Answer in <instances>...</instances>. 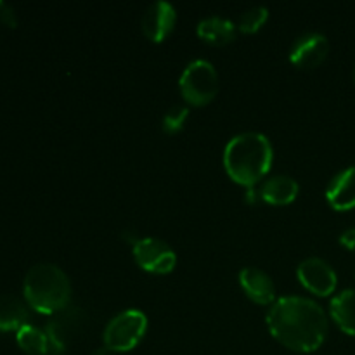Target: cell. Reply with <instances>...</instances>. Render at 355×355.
<instances>
[{
	"mask_svg": "<svg viewBox=\"0 0 355 355\" xmlns=\"http://www.w3.org/2000/svg\"><path fill=\"white\" fill-rule=\"evenodd\" d=\"M270 335L286 349L311 354L321 349L328 336V315L318 302L304 297H281L267 312Z\"/></svg>",
	"mask_w": 355,
	"mask_h": 355,
	"instance_id": "obj_1",
	"label": "cell"
},
{
	"mask_svg": "<svg viewBox=\"0 0 355 355\" xmlns=\"http://www.w3.org/2000/svg\"><path fill=\"white\" fill-rule=\"evenodd\" d=\"M274 153L269 139L259 132L234 135L224 149V168L239 186L255 187L272 166Z\"/></svg>",
	"mask_w": 355,
	"mask_h": 355,
	"instance_id": "obj_2",
	"label": "cell"
},
{
	"mask_svg": "<svg viewBox=\"0 0 355 355\" xmlns=\"http://www.w3.org/2000/svg\"><path fill=\"white\" fill-rule=\"evenodd\" d=\"M23 293L38 314L55 315L69 307L71 283L64 270L54 263H37L24 276Z\"/></svg>",
	"mask_w": 355,
	"mask_h": 355,
	"instance_id": "obj_3",
	"label": "cell"
},
{
	"mask_svg": "<svg viewBox=\"0 0 355 355\" xmlns=\"http://www.w3.org/2000/svg\"><path fill=\"white\" fill-rule=\"evenodd\" d=\"M179 89L184 101L191 106H205L218 94V73L210 61L196 59L184 68L179 78Z\"/></svg>",
	"mask_w": 355,
	"mask_h": 355,
	"instance_id": "obj_4",
	"label": "cell"
},
{
	"mask_svg": "<svg viewBox=\"0 0 355 355\" xmlns=\"http://www.w3.org/2000/svg\"><path fill=\"white\" fill-rule=\"evenodd\" d=\"M148 329V318L141 311L120 312L107 322L103 342L110 352H130L142 342Z\"/></svg>",
	"mask_w": 355,
	"mask_h": 355,
	"instance_id": "obj_5",
	"label": "cell"
},
{
	"mask_svg": "<svg viewBox=\"0 0 355 355\" xmlns=\"http://www.w3.org/2000/svg\"><path fill=\"white\" fill-rule=\"evenodd\" d=\"M132 253L137 266L146 272L168 274L175 269V252L158 238H141L132 246Z\"/></svg>",
	"mask_w": 355,
	"mask_h": 355,
	"instance_id": "obj_6",
	"label": "cell"
},
{
	"mask_svg": "<svg viewBox=\"0 0 355 355\" xmlns=\"http://www.w3.org/2000/svg\"><path fill=\"white\" fill-rule=\"evenodd\" d=\"M297 276L302 286L318 297H329L338 284L335 269L326 260L318 259V257H311L300 262Z\"/></svg>",
	"mask_w": 355,
	"mask_h": 355,
	"instance_id": "obj_7",
	"label": "cell"
},
{
	"mask_svg": "<svg viewBox=\"0 0 355 355\" xmlns=\"http://www.w3.org/2000/svg\"><path fill=\"white\" fill-rule=\"evenodd\" d=\"M58 318L52 319L47 324V338H49V355H61L71 342L73 336L78 333L82 326L83 312L80 309L68 307L62 312L55 314Z\"/></svg>",
	"mask_w": 355,
	"mask_h": 355,
	"instance_id": "obj_8",
	"label": "cell"
},
{
	"mask_svg": "<svg viewBox=\"0 0 355 355\" xmlns=\"http://www.w3.org/2000/svg\"><path fill=\"white\" fill-rule=\"evenodd\" d=\"M177 23L175 7L168 2H155L144 10L141 19L142 33L146 38L155 44L165 40L173 31V26Z\"/></svg>",
	"mask_w": 355,
	"mask_h": 355,
	"instance_id": "obj_9",
	"label": "cell"
},
{
	"mask_svg": "<svg viewBox=\"0 0 355 355\" xmlns=\"http://www.w3.org/2000/svg\"><path fill=\"white\" fill-rule=\"evenodd\" d=\"M329 54V42L322 33H307L297 38L290 51V61L297 68L311 69L321 64Z\"/></svg>",
	"mask_w": 355,
	"mask_h": 355,
	"instance_id": "obj_10",
	"label": "cell"
},
{
	"mask_svg": "<svg viewBox=\"0 0 355 355\" xmlns=\"http://www.w3.org/2000/svg\"><path fill=\"white\" fill-rule=\"evenodd\" d=\"M239 284L246 297L259 305H272L276 300V286L269 274L257 267H245L239 272Z\"/></svg>",
	"mask_w": 355,
	"mask_h": 355,
	"instance_id": "obj_11",
	"label": "cell"
},
{
	"mask_svg": "<svg viewBox=\"0 0 355 355\" xmlns=\"http://www.w3.org/2000/svg\"><path fill=\"white\" fill-rule=\"evenodd\" d=\"M326 201L336 211L355 208V166L342 170L326 187Z\"/></svg>",
	"mask_w": 355,
	"mask_h": 355,
	"instance_id": "obj_12",
	"label": "cell"
},
{
	"mask_svg": "<svg viewBox=\"0 0 355 355\" xmlns=\"http://www.w3.org/2000/svg\"><path fill=\"white\" fill-rule=\"evenodd\" d=\"M298 182L288 175H274L267 179L259 189L260 200L274 207H284L297 200Z\"/></svg>",
	"mask_w": 355,
	"mask_h": 355,
	"instance_id": "obj_13",
	"label": "cell"
},
{
	"mask_svg": "<svg viewBox=\"0 0 355 355\" xmlns=\"http://www.w3.org/2000/svg\"><path fill=\"white\" fill-rule=\"evenodd\" d=\"M198 37L210 45H227L231 44L238 33V24L222 16L205 17L198 23Z\"/></svg>",
	"mask_w": 355,
	"mask_h": 355,
	"instance_id": "obj_14",
	"label": "cell"
},
{
	"mask_svg": "<svg viewBox=\"0 0 355 355\" xmlns=\"http://www.w3.org/2000/svg\"><path fill=\"white\" fill-rule=\"evenodd\" d=\"M329 314L345 335L355 336V290H343L335 295L329 304Z\"/></svg>",
	"mask_w": 355,
	"mask_h": 355,
	"instance_id": "obj_15",
	"label": "cell"
},
{
	"mask_svg": "<svg viewBox=\"0 0 355 355\" xmlns=\"http://www.w3.org/2000/svg\"><path fill=\"white\" fill-rule=\"evenodd\" d=\"M28 324V311L19 298L0 295V331H19Z\"/></svg>",
	"mask_w": 355,
	"mask_h": 355,
	"instance_id": "obj_16",
	"label": "cell"
},
{
	"mask_svg": "<svg viewBox=\"0 0 355 355\" xmlns=\"http://www.w3.org/2000/svg\"><path fill=\"white\" fill-rule=\"evenodd\" d=\"M16 342L19 349L28 355H49L47 333L37 326L26 324L16 333Z\"/></svg>",
	"mask_w": 355,
	"mask_h": 355,
	"instance_id": "obj_17",
	"label": "cell"
},
{
	"mask_svg": "<svg viewBox=\"0 0 355 355\" xmlns=\"http://www.w3.org/2000/svg\"><path fill=\"white\" fill-rule=\"evenodd\" d=\"M269 19V10L263 6L252 7V9L245 10V12L239 16L238 21V30L241 33H257L263 24Z\"/></svg>",
	"mask_w": 355,
	"mask_h": 355,
	"instance_id": "obj_18",
	"label": "cell"
},
{
	"mask_svg": "<svg viewBox=\"0 0 355 355\" xmlns=\"http://www.w3.org/2000/svg\"><path fill=\"white\" fill-rule=\"evenodd\" d=\"M187 118H189V107L175 104V106L170 107V110L166 111L165 116H163V132L168 135L179 134V132L182 130Z\"/></svg>",
	"mask_w": 355,
	"mask_h": 355,
	"instance_id": "obj_19",
	"label": "cell"
},
{
	"mask_svg": "<svg viewBox=\"0 0 355 355\" xmlns=\"http://www.w3.org/2000/svg\"><path fill=\"white\" fill-rule=\"evenodd\" d=\"M0 19H2V23L7 24L9 28H16V24H17L14 9L3 2H0Z\"/></svg>",
	"mask_w": 355,
	"mask_h": 355,
	"instance_id": "obj_20",
	"label": "cell"
},
{
	"mask_svg": "<svg viewBox=\"0 0 355 355\" xmlns=\"http://www.w3.org/2000/svg\"><path fill=\"white\" fill-rule=\"evenodd\" d=\"M340 245L349 250V252H355V227H350L342 232V236H340Z\"/></svg>",
	"mask_w": 355,
	"mask_h": 355,
	"instance_id": "obj_21",
	"label": "cell"
},
{
	"mask_svg": "<svg viewBox=\"0 0 355 355\" xmlns=\"http://www.w3.org/2000/svg\"><path fill=\"white\" fill-rule=\"evenodd\" d=\"M92 355H111V352H110V350L106 349V347H103V349H97V350H94Z\"/></svg>",
	"mask_w": 355,
	"mask_h": 355,
	"instance_id": "obj_22",
	"label": "cell"
},
{
	"mask_svg": "<svg viewBox=\"0 0 355 355\" xmlns=\"http://www.w3.org/2000/svg\"><path fill=\"white\" fill-rule=\"evenodd\" d=\"M352 75H354V82H355V64H354V71H352Z\"/></svg>",
	"mask_w": 355,
	"mask_h": 355,
	"instance_id": "obj_23",
	"label": "cell"
}]
</instances>
